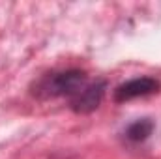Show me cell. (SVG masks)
Returning a JSON list of instances; mask_svg holds the SVG:
<instances>
[{"instance_id": "cell-1", "label": "cell", "mask_w": 161, "mask_h": 159, "mask_svg": "<svg viewBox=\"0 0 161 159\" xmlns=\"http://www.w3.org/2000/svg\"><path fill=\"white\" fill-rule=\"evenodd\" d=\"M86 82H88V75L82 69L77 68L56 69L34 80L30 86V94L38 99H54V97L71 99Z\"/></svg>"}, {"instance_id": "cell-2", "label": "cell", "mask_w": 161, "mask_h": 159, "mask_svg": "<svg viewBox=\"0 0 161 159\" xmlns=\"http://www.w3.org/2000/svg\"><path fill=\"white\" fill-rule=\"evenodd\" d=\"M105 94H107V80L105 79H96L92 82L88 80L69 99V109L75 114H90L96 109H99Z\"/></svg>"}, {"instance_id": "cell-3", "label": "cell", "mask_w": 161, "mask_h": 159, "mask_svg": "<svg viewBox=\"0 0 161 159\" xmlns=\"http://www.w3.org/2000/svg\"><path fill=\"white\" fill-rule=\"evenodd\" d=\"M161 90V80L150 75H142V77H135L125 82L118 84L113 90V99L116 103H125L131 99H139V97H148V96H156Z\"/></svg>"}, {"instance_id": "cell-4", "label": "cell", "mask_w": 161, "mask_h": 159, "mask_svg": "<svg viewBox=\"0 0 161 159\" xmlns=\"http://www.w3.org/2000/svg\"><path fill=\"white\" fill-rule=\"evenodd\" d=\"M154 129H156V122L146 116V118H139V120H135V122H131L125 127L124 137H125V140H129L133 144H141V142H144V140L150 139V135L154 133Z\"/></svg>"}]
</instances>
